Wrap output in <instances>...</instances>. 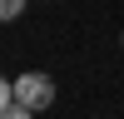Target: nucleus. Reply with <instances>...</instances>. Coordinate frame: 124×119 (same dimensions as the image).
Wrapping results in <instances>:
<instances>
[{"label":"nucleus","mask_w":124,"mask_h":119,"mask_svg":"<svg viewBox=\"0 0 124 119\" xmlns=\"http://www.w3.org/2000/svg\"><path fill=\"white\" fill-rule=\"evenodd\" d=\"M15 99H20V104H30V109L40 114V109L55 104V79L40 74V69H30V74H20V79H15Z\"/></svg>","instance_id":"1"},{"label":"nucleus","mask_w":124,"mask_h":119,"mask_svg":"<svg viewBox=\"0 0 124 119\" xmlns=\"http://www.w3.org/2000/svg\"><path fill=\"white\" fill-rule=\"evenodd\" d=\"M0 119H35V109L20 99H0Z\"/></svg>","instance_id":"2"},{"label":"nucleus","mask_w":124,"mask_h":119,"mask_svg":"<svg viewBox=\"0 0 124 119\" xmlns=\"http://www.w3.org/2000/svg\"><path fill=\"white\" fill-rule=\"evenodd\" d=\"M20 10H25V0H0V20H15Z\"/></svg>","instance_id":"3"},{"label":"nucleus","mask_w":124,"mask_h":119,"mask_svg":"<svg viewBox=\"0 0 124 119\" xmlns=\"http://www.w3.org/2000/svg\"><path fill=\"white\" fill-rule=\"evenodd\" d=\"M119 40H124V35H119Z\"/></svg>","instance_id":"4"}]
</instances>
